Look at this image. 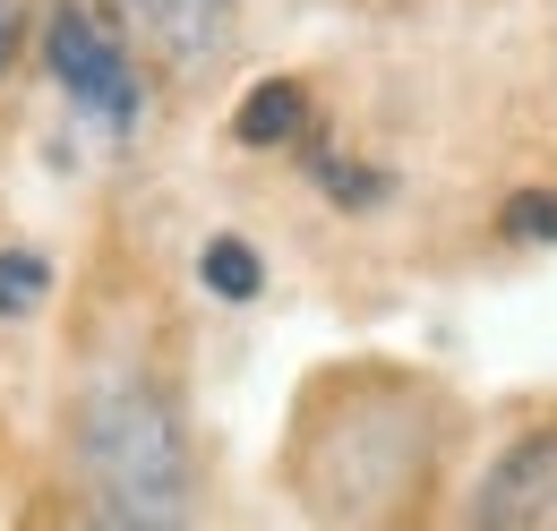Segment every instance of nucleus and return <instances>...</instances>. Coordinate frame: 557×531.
I'll return each mask as SVG.
<instances>
[{"instance_id": "obj_1", "label": "nucleus", "mask_w": 557, "mask_h": 531, "mask_svg": "<svg viewBox=\"0 0 557 531\" xmlns=\"http://www.w3.org/2000/svg\"><path fill=\"white\" fill-rule=\"evenodd\" d=\"M455 480V395L395 360L309 378L283 437V489L326 531H429Z\"/></svg>"}, {"instance_id": "obj_2", "label": "nucleus", "mask_w": 557, "mask_h": 531, "mask_svg": "<svg viewBox=\"0 0 557 531\" xmlns=\"http://www.w3.org/2000/svg\"><path fill=\"white\" fill-rule=\"evenodd\" d=\"M70 471L86 515H121L154 531H198V437L189 403L154 360L86 369L70 403Z\"/></svg>"}, {"instance_id": "obj_3", "label": "nucleus", "mask_w": 557, "mask_h": 531, "mask_svg": "<svg viewBox=\"0 0 557 531\" xmlns=\"http://www.w3.org/2000/svg\"><path fill=\"white\" fill-rule=\"evenodd\" d=\"M44 77L70 95V112L103 137H129L146 121V69L129 52V35L86 9V0H52L44 9Z\"/></svg>"}, {"instance_id": "obj_4", "label": "nucleus", "mask_w": 557, "mask_h": 531, "mask_svg": "<svg viewBox=\"0 0 557 531\" xmlns=\"http://www.w3.org/2000/svg\"><path fill=\"white\" fill-rule=\"evenodd\" d=\"M455 531H557V411L506 429V446L472 471Z\"/></svg>"}, {"instance_id": "obj_5", "label": "nucleus", "mask_w": 557, "mask_h": 531, "mask_svg": "<svg viewBox=\"0 0 557 531\" xmlns=\"http://www.w3.org/2000/svg\"><path fill=\"white\" fill-rule=\"evenodd\" d=\"M112 26L163 69H207L232 35V0H112Z\"/></svg>"}, {"instance_id": "obj_6", "label": "nucleus", "mask_w": 557, "mask_h": 531, "mask_svg": "<svg viewBox=\"0 0 557 531\" xmlns=\"http://www.w3.org/2000/svg\"><path fill=\"white\" fill-rule=\"evenodd\" d=\"M309 129V86L300 77H258L240 103H232V137L240 146H292Z\"/></svg>"}, {"instance_id": "obj_7", "label": "nucleus", "mask_w": 557, "mask_h": 531, "mask_svg": "<svg viewBox=\"0 0 557 531\" xmlns=\"http://www.w3.org/2000/svg\"><path fill=\"white\" fill-rule=\"evenodd\" d=\"M198 283H207L214 300H258V292H267V258H258V240L214 232L207 249H198Z\"/></svg>"}, {"instance_id": "obj_8", "label": "nucleus", "mask_w": 557, "mask_h": 531, "mask_svg": "<svg viewBox=\"0 0 557 531\" xmlns=\"http://www.w3.org/2000/svg\"><path fill=\"white\" fill-rule=\"evenodd\" d=\"M52 292V258L44 249H0V318H26Z\"/></svg>"}, {"instance_id": "obj_9", "label": "nucleus", "mask_w": 557, "mask_h": 531, "mask_svg": "<svg viewBox=\"0 0 557 531\" xmlns=\"http://www.w3.org/2000/svg\"><path fill=\"white\" fill-rule=\"evenodd\" d=\"M506 240H557V189H523L506 206Z\"/></svg>"}, {"instance_id": "obj_10", "label": "nucleus", "mask_w": 557, "mask_h": 531, "mask_svg": "<svg viewBox=\"0 0 557 531\" xmlns=\"http://www.w3.org/2000/svg\"><path fill=\"white\" fill-rule=\"evenodd\" d=\"M17 44H26V0H0V77L17 61Z\"/></svg>"}, {"instance_id": "obj_11", "label": "nucleus", "mask_w": 557, "mask_h": 531, "mask_svg": "<svg viewBox=\"0 0 557 531\" xmlns=\"http://www.w3.org/2000/svg\"><path fill=\"white\" fill-rule=\"evenodd\" d=\"M70 531H154V523H121V515H86V506H77Z\"/></svg>"}]
</instances>
